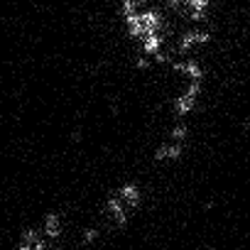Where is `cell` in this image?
Listing matches in <instances>:
<instances>
[{"instance_id": "6da1fadb", "label": "cell", "mask_w": 250, "mask_h": 250, "mask_svg": "<svg viewBox=\"0 0 250 250\" xmlns=\"http://www.w3.org/2000/svg\"><path fill=\"white\" fill-rule=\"evenodd\" d=\"M201 93H204V81H187V83L174 93V101H172L174 120H177V118H189V115H194L196 108H199Z\"/></svg>"}, {"instance_id": "7a4b0ae2", "label": "cell", "mask_w": 250, "mask_h": 250, "mask_svg": "<svg viewBox=\"0 0 250 250\" xmlns=\"http://www.w3.org/2000/svg\"><path fill=\"white\" fill-rule=\"evenodd\" d=\"M40 228H42V233L52 240V250H54V248L62 243L64 233H66V221H64L62 211L49 208V211H44V216H42V221H40Z\"/></svg>"}, {"instance_id": "3957f363", "label": "cell", "mask_w": 250, "mask_h": 250, "mask_svg": "<svg viewBox=\"0 0 250 250\" xmlns=\"http://www.w3.org/2000/svg\"><path fill=\"white\" fill-rule=\"evenodd\" d=\"M115 191L120 194V199L125 201V206H128L133 213L143 208V204H145V191H143L140 182H135V179H125V182L118 184Z\"/></svg>"}]
</instances>
